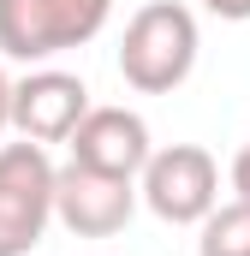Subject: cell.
Listing matches in <instances>:
<instances>
[{
  "label": "cell",
  "instance_id": "obj_5",
  "mask_svg": "<svg viewBox=\"0 0 250 256\" xmlns=\"http://www.w3.org/2000/svg\"><path fill=\"white\" fill-rule=\"evenodd\" d=\"M137 214V179H114L96 167H54V220L78 238H114Z\"/></svg>",
  "mask_w": 250,
  "mask_h": 256
},
{
  "label": "cell",
  "instance_id": "obj_8",
  "mask_svg": "<svg viewBox=\"0 0 250 256\" xmlns=\"http://www.w3.org/2000/svg\"><path fill=\"white\" fill-rule=\"evenodd\" d=\"M196 256H250V202H214L196 220Z\"/></svg>",
  "mask_w": 250,
  "mask_h": 256
},
{
  "label": "cell",
  "instance_id": "obj_2",
  "mask_svg": "<svg viewBox=\"0 0 250 256\" xmlns=\"http://www.w3.org/2000/svg\"><path fill=\"white\" fill-rule=\"evenodd\" d=\"M114 18V0H0V54L18 66H48L96 42Z\"/></svg>",
  "mask_w": 250,
  "mask_h": 256
},
{
  "label": "cell",
  "instance_id": "obj_11",
  "mask_svg": "<svg viewBox=\"0 0 250 256\" xmlns=\"http://www.w3.org/2000/svg\"><path fill=\"white\" fill-rule=\"evenodd\" d=\"M0 131H12V78L0 72Z\"/></svg>",
  "mask_w": 250,
  "mask_h": 256
},
{
  "label": "cell",
  "instance_id": "obj_7",
  "mask_svg": "<svg viewBox=\"0 0 250 256\" xmlns=\"http://www.w3.org/2000/svg\"><path fill=\"white\" fill-rule=\"evenodd\" d=\"M72 161L78 167H96V173H114V179H137L143 161H149V120L131 114V108H84V120L66 137Z\"/></svg>",
  "mask_w": 250,
  "mask_h": 256
},
{
  "label": "cell",
  "instance_id": "obj_6",
  "mask_svg": "<svg viewBox=\"0 0 250 256\" xmlns=\"http://www.w3.org/2000/svg\"><path fill=\"white\" fill-rule=\"evenodd\" d=\"M90 108V84L60 66H30L12 78V131L24 143H66Z\"/></svg>",
  "mask_w": 250,
  "mask_h": 256
},
{
  "label": "cell",
  "instance_id": "obj_10",
  "mask_svg": "<svg viewBox=\"0 0 250 256\" xmlns=\"http://www.w3.org/2000/svg\"><path fill=\"white\" fill-rule=\"evenodd\" d=\"M226 179H232V196H238V202H250V143L232 155V173H226Z\"/></svg>",
  "mask_w": 250,
  "mask_h": 256
},
{
  "label": "cell",
  "instance_id": "obj_1",
  "mask_svg": "<svg viewBox=\"0 0 250 256\" xmlns=\"http://www.w3.org/2000/svg\"><path fill=\"white\" fill-rule=\"evenodd\" d=\"M196 48H202V30H196V12L185 0H149L125 18L120 78L137 96H173L196 72Z\"/></svg>",
  "mask_w": 250,
  "mask_h": 256
},
{
  "label": "cell",
  "instance_id": "obj_4",
  "mask_svg": "<svg viewBox=\"0 0 250 256\" xmlns=\"http://www.w3.org/2000/svg\"><path fill=\"white\" fill-rule=\"evenodd\" d=\"M137 202H149V214L167 220V226H196L220 202V167H214V155L202 143L149 149V161L137 173Z\"/></svg>",
  "mask_w": 250,
  "mask_h": 256
},
{
  "label": "cell",
  "instance_id": "obj_9",
  "mask_svg": "<svg viewBox=\"0 0 250 256\" xmlns=\"http://www.w3.org/2000/svg\"><path fill=\"white\" fill-rule=\"evenodd\" d=\"M202 12L220 24H250V0H202Z\"/></svg>",
  "mask_w": 250,
  "mask_h": 256
},
{
  "label": "cell",
  "instance_id": "obj_3",
  "mask_svg": "<svg viewBox=\"0 0 250 256\" xmlns=\"http://www.w3.org/2000/svg\"><path fill=\"white\" fill-rule=\"evenodd\" d=\"M54 220V161L42 143H0V256H30Z\"/></svg>",
  "mask_w": 250,
  "mask_h": 256
}]
</instances>
